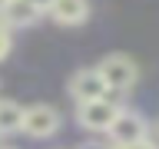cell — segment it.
I'll list each match as a JSON object with an SVG mask.
<instances>
[{"instance_id":"1","label":"cell","mask_w":159,"mask_h":149,"mask_svg":"<svg viewBox=\"0 0 159 149\" xmlns=\"http://www.w3.org/2000/svg\"><path fill=\"white\" fill-rule=\"evenodd\" d=\"M96 70H99V76H103V83H106V89H116V93H129V86L139 79V66L126 53H109V56H103Z\"/></svg>"},{"instance_id":"2","label":"cell","mask_w":159,"mask_h":149,"mask_svg":"<svg viewBox=\"0 0 159 149\" xmlns=\"http://www.w3.org/2000/svg\"><path fill=\"white\" fill-rule=\"evenodd\" d=\"M116 113H119V106L113 103L109 89H106V96L83 99V103H80V109H76V116H80V126H83V129H89V133H106Z\"/></svg>"},{"instance_id":"3","label":"cell","mask_w":159,"mask_h":149,"mask_svg":"<svg viewBox=\"0 0 159 149\" xmlns=\"http://www.w3.org/2000/svg\"><path fill=\"white\" fill-rule=\"evenodd\" d=\"M109 142L113 146H126V142H139V139H146L149 126L146 119L139 116V113H133V109H119L116 116H113V123H109Z\"/></svg>"},{"instance_id":"4","label":"cell","mask_w":159,"mask_h":149,"mask_svg":"<svg viewBox=\"0 0 159 149\" xmlns=\"http://www.w3.org/2000/svg\"><path fill=\"white\" fill-rule=\"evenodd\" d=\"M20 129L30 133V136H53L60 129V113L47 103H37V106H27L23 109V119H20Z\"/></svg>"},{"instance_id":"5","label":"cell","mask_w":159,"mask_h":149,"mask_svg":"<svg viewBox=\"0 0 159 149\" xmlns=\"http://www.w3.org/2000/svg\"><path fill=\"white\" fill-rule=\"evenodd\" d=\"M40 20V10L30 0H3L0 3V23L7 30H20V27H33Z\"/></svg>"},{"instance_id":"6","label":"cell","mask_w":159,"mask_h":149,"mask_svg":"<svg viewBox=\"0 0 159 149\" xmlns=\"http://www.w3.org/2000/svg\"><path fill=\"white\" fill-rule=\"evenodd\" d=\"M70 93H73L76 103L96 99V96H106V83H103V76H99L96 66H93V70H76L73 79H70Z\"/></svg>"},{"instance_id":"7","label":"cell","mask_w":159,"mask_h":149,"mask_svg":"<svg viewBox=\"0 0 159 149\" xmlns=\"http://www.w3.org/2000/svg\"><path fill=\"white\" fill-rule=\"evenodd\" d=\"M47 10H50V17L57 20V23H63V27H76V23H83L89 17L86 0H53Z\"/></svg>"},{"instance_id":"8","label":"cell","mask_w":159,"mask_h":149,"mask_svg":"<svg viewBox=\"0 0 159 149\" xmlns=\"http://www.w3.org/2000/svg\"><path fill=\"white\" fill-rule=\"evenodd\" d=\"M20 119H23V106L13 103V99H3L0 103V136H10L20 129Z\"/></svg>"},{"instance_id":"9","label":"cell","mask_w":159,"mask_h":149,"mask_svg":"<svg viewBox=\"0 0 159 149\" xmlns=\"http://www.w3.org/2000/svg\"><path fill=\"white\" fill-rule=\"evenodd\" d=\"M7 53H10V30L0 23V60L7 56Z\"/></svg>"},{"instance_id":"10","label":"cell","mask_w":159,"mask_h":149,"mask_svg":"<svg viewBox=\"0 0 159 149\" xmlns=\"http://www.w3.org/2000/svg\"><path fill=\"white\" fill-rule=\"evenodd\" d=\"M113 149H159V146L149 139H139V142H126V146H113Z\"/></svg>"},{"instance_id":"11","label":"cell","mask_w":159,"mask_h":149,"mask_svg":"<svg viewBox=\"0 0 159 149\" xmlns=\"http://www.w3.org/2000/svg\"><path fill=\"white\" fill-rule=\"evenodd\" d=\"M30 3H33V7H37V10H40V13H43V10H47V7H50V3H53V0H30Z\"/></svg>"},{"instance_id":"12","label":"cell","mask_w":159,"mask_h":149,"mask_svg":"<svg viewBox=\"0 0 159 149\" xmlns=\"http://www.w3.org/2000/svg\"><path fill=\"white\" fill-rule=\"evenodd\" d=\"M83 149H113V146H106V142H86Z\"/></svg>"},{"instance_id":"13","label":"cell","mask_w":159,"mask_h":149,"mask_svg":"<svg viewBox=\"0 0 159 149\" xmlns=\"http://www.w3.org/2000/svg\"><path fill=\"white\" fill-rule=\"evenodd\" d=\"M0 3H3V0H0Z\"/></svg>"}]
</instances>
